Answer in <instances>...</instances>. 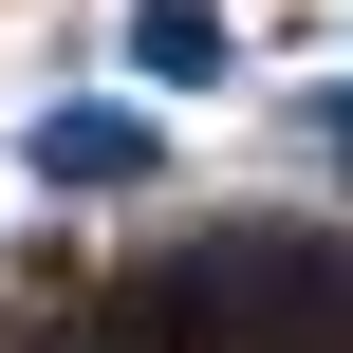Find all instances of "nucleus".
Masks as SVG:
<instances>
[{"label":"nucleus","mask_w":353,"mask_h":353,"mask_svg":"<svg viewBox=\"0 0 353 353\" xmlns=\"http://www.w3.org/2000/svg\"><path fill=\"white\" fill-rule=\"evenodd\" d=\"M223 56H242L223 0H130V74H149V93H223Z\"/></svg>","instance_id":"f03ea898"},{"label":"nucleus","mask_w":353,"mask_h":353,"mask_svg":"<svg viewBox=\"0 0 353 353\" xmlns=\"http://www.w3.org/2000/svg\"><path fill=\"white\" fill-rule=\"evenodd\" d=\"M19 168H37V186H74V205H130V186L168 168V130H149V112H112V93H37Z\"/></svg>","instance_id":"f257e3e1"},{"label":"nucleus","mask_w":353,"mask_h":353,"mask_svg":"<svg viewBox=\"0 0 353 353\" xmlns=\"http://www.w3.org/2000/svg\"><path fill=\"white\" fill-rule=\"evenodd\" d=\"M298 130H316V168H335V186H353V74H335V93H316V112H298Z\"/></svg>","instance_id":"7ed1b4c3"}]
</instances>
